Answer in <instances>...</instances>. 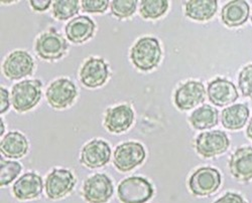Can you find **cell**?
Instances as JSON below:
<instances>
[{
    "instance_id": "obj_6",
    "label": "cell",
    "mask_w": 252,
    "mask_h": 203,
    "mask_svg": "<svg viewBox=\"0 0 252 203\" xmlns=\"http://www.w3.org/2000/svg\"><path fill=\"white\" fill-rule=\"evenodd\" d=\"M111 179L103 173H96L84 182L82 194L88 203H107L113 195Z\"/></svg>"
},
{
    "instance_id": "obj_2",
    "label": "cell",
    "mask_w": 252,
    "mask_h": 203,
    "mask_svg": "<svg viewBox=\"0 0 252 203\" xmlns=\"http://www.w3.org/2000/svg\"><path fill=\"white\" fill-rule=\"evenodd\" d=\"M10 99L16 112L26 113L32 110L41 99V82L39 79H26L15 84Z\"/></svg>"
},
{
    "instance_id": "obj_33",
    "label": "cell",
    "mask_w": 252,
    "mask_h": 203,
    "mask_svg": "<svg viewBox=\"0 0 252 203\" xmlns=\"http://www.w3.org/2000/svg\"><path fill=\"white\" fill-rule=\"evenodd\" d=\"M30 3H31V6L35 11L43 12V11H46L51 6L52 1L51 0H31Z\"/></svg>"
},
{
    "instance_id": "obj_21",
    "label": "cell",
    "mask_w": 252,
    "mask_h": 203,
    "mask_svg": "<svg viewBox=\"0 0 252 203\" xmlns=\"http://www.w3.org/2000/svg\"><path fill=\"white\" fill-rule=\"evenodd\" d=\"M249 5L244 0H234L224 5L221 19L228 27H237L244 25L249 16Z\"/></svg>"
},
{
    "instance_id": "obj_32",
    "label": "cell",
    "mask_w": 252,
    "mask_h": 203,
    "mask_svg": "<svg viewBox=\"0 0 252 203\" xmlns=\"http://www.w3.org/2000/svg\"><path fill=\"white\" fill-rule=\"evenodd\" d=\"M11 104V99L9 98V92L2 88L0 89V114H4L8 111Z\"/></svg>"
},
{
    "instance_id": "obj_16",
    "label": "cell",
    "mask_w": 252,
    "mask_h": 203,
    "mask_svg": "<svg viewBox=\"0 0 252 203\" xmlns=\"http://www.w3.org/2000/svg\"><path fill=\"white\" fill-rule=\"evenodd\" d=\"M207 96L209 101L217 107L233 104L239 95L233 83L225 78H216L208 85Z\"/></svg>"
},
{
    "instance_id": "obj_23",
    "label": "cell",
    "mask_w": 252,
    "mask_h": 203,
    "mask_svg": "<svg viewBox=\"0 0 252 203\" xmlns=\"http://www.w3.org/2000/svg\"><path fill=\"white\" fill-rule=\"evenodd\" d=\"M218 9L216 0H190L185 5L186 15L197 22H207L211 19Z\"/></svg>"
},
{
    "instance_id": "obj_18",
    "label": "cell",
    "mask_w": 252,
    "mask_h": 203,
    "mask_svg": "<svg viewBox=\"0 0 252 203\" xmlns=\"http://www.w3.org/2000/svg\"><path fill=\"white\" fill-rule=\"evenodd\" d=\"M44 189L43 179L33 172H29L18 178L13 184L12 191L18 200H32L37 198Z\"/></svg>"
},
{
    "instance_id": "obj_24",
    "label": "cell",
    "mask_w": 252,
    "mask_h": 203,
    "mask_svg": "<svg viewBox=\"0 0 252 203\" xmlns=\"http://www.w3.org/2000/svg\"><path fill=\"white\" fill-rule=\"evenodd\" d=\"M189 122L196 130L212 129L218 125L219 112L212 106L203 105L190 115Z\"/></svg>"
},
{
    "instance_id": "obj_12",
    "label": "cell",
    "mask_w": 252,
    "mask_h": 203,
    "mask_svg": "<svg viewBox=\"0 0 252 203\" xmlns=\"http://www.w3.org/2000/svg\"><path fill=\"white\" fill-rule=\"evenodd\" d=\"M206 94L204 84L197 80H189L177 89L174 97L175 105L181 111L192 110L203 103Z\"/></svg>"
},
{
    "instance_id": "obj_34",
    "label": "cell",
    "mask_w": 252,
    "mask_h": 203,
    "mask_svg": "<svg viewBox=\"0 0 252 203\" xmlns=\"http://www.w3.org/2000/svg\"><path fill=\"white\" fill-rule=\"evenodd\" d=\"M246 135H247V137L252 141V118H251V120H250V122H249L248 126H247Z\"/></svg>"
},
{
    "instance_id": "obj_35",
    "label": "cell",
    "mask_w": 252,
    "mask_h": 203,
    "mask_svg": "<svg viewBox=\"0 0 252 203\" xmlns=\"http://www.w3.org/2000/svg\"><path fill=\"white\" fill-rule=\"evenodd\" d=\"M2 134H4V123L1 119V136H2Z\"/></svg>"
},
{
    "instance_id": "obj_22",
    "label": "cell",
    "mask_w": 252,
    "mask_h": 203,
    "mask_svg": "<svg viewBox=\"0 0 252 203\" xmlns=\"http://www.w3.org/2000/svg\"><path fill=\"white\" fill-rule=\"evenodd\" d=\"M248 118L249 108L244 104H235L222 111L221 123L225 129L236 131L245 126Z\"/></svg>"
},
{
    "instance_id": "obj_28",
    "label": "cell",
    "mask_w": 252,
    "mask_h": 203,
    "mask_svg": "<svg viewBox=\"0 0 252 203\" xmlns=\"http://www.w3.org/2000/svg\"><path fill=\"white\" fill-rule=\"evenodd\" d=\"M136 6L137 1L135 0H113L110 2L112 14L120 19L132 16L136 10Z\"/></svg>"
},
{
    "instance_id": "obj_3",
    "label": "cell",
    "mask_w": 252,
    "mask_h": 203,
    "mask_svg": "<svg viewBox=\"0 0 252 203\" xmlns=\"http://www.w3.org/2000/svg\"><path fill=\"white\" fill-rule=\"evenodd\" d=\"M117 195L122 203H145L153 197L154 187L148 179L132 176L120 182Z\"/></svg>"
},
{
    "instance_id": "obj_4",
    "label": "cell",
    "mask_w": 252,
    "mask_h": 203,
    "mask_svg": "<svg viewBox=\"0 0 252 203\" xmlns=\"http://www.w3.org/2000/svg\"><path fill=\"white\" fill-rule=\"evenodd\" d=\"M145 157V149L140 143L125 142L115 148L113 164L120 172H128L142 164Z\"/></svg>"
},
{
    "instance_id": "obj_19",
    "label": "cell",
    "mask_w": 252,
    "mask_h": 203,
    "mask_svg": "<svg viewBox=\"0 0 252 203\" xmlns=\"http://www.w3.org/2000/svg\"><path fill=\"white\" fill-rule=\"evenodd\" d=\"M95 24L88 16H78L68 23L65 28L67 38L73 44H83L95 32Z\"/></svg>"
},
{
    "instance_id": "obj_9",
    "label": "cell",
    "mask_w": 252,
    "mask_h": 203,
    "mask_svg": "<svg viewBox=\"0 0 252 203\" xmlns=\"http://www.w3.org/2000/svg\"><path fill=\"white\" fill-rule=\"evenodd\" d=\"M78 95L77 87L68 78H59L53 82L46 92L48 103L57 110L70 107Z\"/></svg>"
},
{
    "instance_id": "obj_29",
    "label": "cell",
    "mask_w": 252,
    "mask_h": 203,
    "mask_svg": "<svg viewBox=\"0 0 252 203\" xmlns=\"http://www.w3.org/2000/svg\"><path fill=\"white\" fill-rule=\"evenodd\" d=\"M238 86L243 97L252 100V65L244 67L240 72Z\"/></svg>"
},
{
    "instance_id": "obj_36",
    "label": "cell",
    "mask_w": 252,
    "mask_h": 203,
    "mask_svg": "<svg viewBox=\"0 0 252 203\" xmlns=\"http://www.w3.org/2000/svg\"><path fill=\"white\" fill-rule=\"evenodd\" d=\"M251 22H252V15H251Z\"/></svg>"
},
{
    "instance_id": "obj_10",
    "label": "cell",
    "mask_w": 252,
    "mask_h": 203,
    "mask_svg": "<svg viewBox=\"0 0 252 203\" xmlns=\"http://www.w3.org/2000/svg\"><path fill=\"white\" fill-rule=\"evenodd\" d=\"M69 46L66 39L55 29L40 34L35 42V51L46 60H56L64 56Z\"/></svg>"
},
{
    "instance_id": "obj_1",
    "label": "cell",
    "mask_w": 252,
    "mask_h": 203,
    "mask_svg": "<svg viewBox=\"0 0 252 203\" xmlns=\"http://www.w3.org/2000/svg\"><path fill=\"white\" fill-rule=\"evenodd\" d=\"M161 58L159 42L151 36L141 37L130 51V59L138 70L149 72L157 68Z\"/></svg>"
},
{
    "instance_id": "obj_25",
    "label": "cell",
    "mask_w": 252,
    "mask_h": 203,
    "mask_svg": "<svg viewBox=\"0 0 252 203\" xmlns=\"http://www.w3.org/2000/svg\"><path fill=\"white\" fill-rule=\"evenodd\" d=\"M167 8H169V1L166 0H142L139 12L145 19H157L162 16Z\"/></svg>"
},
{
    "instance_id": "obj_30",
    "label": "cell",
    "mask_w": 252,
    "mask_h": 203,
    "mask_svg": "<svg viewBox=\"0 0 252 203\" xmlns=\"http://www.w3.org/2000/svg\"><path fill=\"white\" fill-rule=\"evenodd\" d=\"M82 9L89 13H103L109 6L108 0H83Z\"/></svg>"
},
{
    "instance_id": "obj_17",
    "label": "cell",
    "mask_w": 252,
    "mask_h": 203,
    "mask_svg": "<svg viewBox=\"0 0 252 203\" xmlns=\"http://www.w3.org/2000/svg\"><path fill=\"white\" fill-rule=\"evenodd\" d=\"M229 171L236 180L249 182L252 180V147H240L229 159Z\"/></svg>"
},
{
    "instance_id": "obj_8",
    "label": "cell",
    "mask_w": 252,
    "mask_h": 203,
    "mask_svg": "<svg viewBox=\"0 0 252 203\" xmlns=\"http://www.w3.org/2000/svg\"><path fill=\"white\" fill-rule=\"evenodd\" d=\"M76 183L77 180L72 171L56 168L47 176L45 182L46 193L52 200L64 198L73 191Z\"/></svg>"
},
{
    "instance_id": "obj_14",
    "label": "cell",
    "mask_w": 252,
    "mask_h": 203,
    "mask_svg": "<svg viewBox=\"0 0 252 203\" xmlns=\"http://www.w3.org/2000/svg\"><path fill=\"white\" fill-rule=\"evenodd\" d=\"M108 76V65L103 58L91 57L87 59L80 71L81 83L89 89H96L103 86L106 83Z\"/></svg>"
},
{
    "instance_id": "obj_27",
    "label": "cell",
    "mask_w": 252,
    "mask_h": 203,
    "mask_svg": "<svg viewBox=\"0 0 252 203\" xmlns=\"http://www.w3.org/2000/svg\"><path fill=\"white\" fill-rule=\"evenodd\" d=\"M22 169L23 167L18 162L1 158V161H0V186L4 187L10 184L22 172Z\"/></svg>"
},
{
    "instance_id": "obj_31",
    "label": "cell",
    "mask_w": 252,
    "mask_h": 203,
    "mask_svg": "<svg viewBox=\"0 0 252 203\" xmlns=\"http://www.w3.org/2000/svg\"><path fill=\"white\" fill-rule=\"evenodd\" d=\"M214 203H247L244 198L237 193L227 192L219 199H217Z\"/></svg>"
},
{
    "instance_id": "obj_20",
    "label": "cell",
    "mask_w": 252,
    "mask_h": 203,
    "mask_svg": "<svg viewBox=\"0 0 252 203\" xmlns=\"http://www.w3.org/2000/svg\"><path fill=\"white\" fill-rule=\"evenodd\" d=\"M1 154L9 159H19L29 152V141L25 135L17 131L7 133L0 143Z\"/></svg>"
},
{
    "instance_id": "obj_26",
    "label": "cell",
    "mask_w": 252,
    "mask_h": 203,
    "mask_svg": "<svg viewBox=\"0 0 252 203\" xmlns=\"http://www.w3.org/2000/svg\"><path fill=\"white\" fill-rule=\"evenodd\" d=\"M78 0H56L53 3V14L59 20H67L79 12Z\"/></svg>"
},
{
    "instance_id": "obj_7",
    "label": "cell",
    "mask_w": 252,
    "mask_h": 203,
    "mask_svg": "<svg viewBox=\"0 0 252 203\" xmlns=\"http://www.w3.org/2000/svg\"><path fill=\"white\" fill-rule=\"evenodd\" d=\"M230 146L227 134L220 130L201 133L195 142L197 153L204 158H214L224 154Z\"/></svg>"
},
{
    "instance_id": "obj_11",
    "label": "cell",
    "mask_w": 252,
    "mask_h": 203,
    "mask_svg": "<svg viewBox=\"0 0 252 203\" xmlns=\"http://www.w3.org/2000/svg\"><path fill=\"white\" fill-rule=\"evenodd\" d=\"M111 148L107 142L94 139L81 150L80 162L87 168L97 169L106 165L110 161Z\"/></svg>"
},
{
    "instance_id": "obj_15",
    "label": "cell",
    "mask_w": 252,
    "mask_h": 203,
    "mask_svg": "<svg viewBox=\"0 0 252 203\" xmlns=\"http://www.w3.org/2000/svg\"><path fill=\"white\" fill-rule=\"evenodd\" d=\"M134 121V112L129 105H119L109 108L104 117V126L112 134L127 131Z\"/></svg>"
},
{
    "instance_id": "obj_13",
    "label": "cell",
    "mask_w": 252,
    "mask_h": 203,
    "mask_svg": "<svg viewBox=\"0 0 252 203\" xmlns=\"http://www.w3.org/2000/svg\"><path fill=\"white\" fill-rule=\"evenodd\" d=\"M34 69L32 55L25 51H14L4 60L2 70L4 76L9 79H20L31 76Z\"/></svg>"
},
{
    "instance_id": "obj_5",
    "label": "cell",
    "mask_w": 252,
    "mask_h": 203,
    "mask_svg": "<svg viewBox=\"0 0 252 203\" xmlns=\"http://www.w3.org/2000/svg\"><path fill=\"white\" fill-rule=\"evenodd\" d=\"M220 172L212 167L197 169L189 179V188L195 196H209L215 193L221 186Z\"/></svg>"
}]
</instances>
